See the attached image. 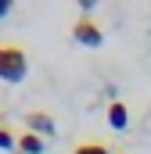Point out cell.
Segmentation results:
<instances>
[{
    "instance_id": "cell-1",
    "label": "cell",
    "mask_w": 151,
    "mask_h": 154,
    "mask_svg": "<svg viewBox=\"0 0 151 154\" xmlns=\"http://www.w3.org/2000/svg\"><path fill=\"white\" fill-rule=\"evenodd\" d=\"M29 75V57L18 43H0V79L4 82H22Z\"/></svg>"
},
{
    "instance_id": "cell-2",
    "label": "cell",
    "mask_w": 151,
    "mask_h": 154,
    "mask_svg": "<svg viewBox=\"0 0 151 154\" xmlns=\"http://www.w3.org/2000/svg\"><path fill=\"white\" fill-rule=\"evenodd\" d=\"M72 39L83 43V47H101V43H104V32H101V25H97L90 14H79L76 25H72Z\"/></svg>"
},
{
    "instance_id": "cell-3",
    "label": "cell",
    "mask_w": 151,
    "mask_h": 154,
    "mask_svg": "<svg viewBox=\"0 0 151 154\" xmlns=\"http://www.w3.org/2000/svg\"><path fill=\"white\" fill-rule=\"evenodd\" d=\"M25 133H36V136H54V118L47 111H29L25 115Z\"/></svg>"
},
{
    "instance_id": "cell-4",
    "label": "cell",
    "mask_w": 151,
    "mask_h": 154,
    "mask_svg": "<svg viewBox=\"0 0 151 154\" xmlns=\"http://www.w3.org/2000/svg\"><path fill=\"white\" fill-rule=\"evenodd\" d=\"M108 125H112V129H126V125H130V111H126L122 100H112V104H108Z\"/></svg>"
},
{
    "instance_id": "cell-5",
    "label": "cell",
    "mask_w": 151,
    "mask_h": 154,
    "mask_svg": "<svg viewBox=\"0 0 151 154\" xmlns=\"http://www.w3.org/2000/svg\"><path fill=\"white\" fill-rule=\"evenodd\" d=\"M14 151H22V154H43V136H36V133H22Z\"/></svg>"
},
{
    "instance_id": "cell-6",
    "label": "cell",
    "mask_w": 151,
    "mask_h": 154,
    "mask_svg": "<svg viewBox=\"0 0 151 154\" xmlns=\"http://www.w3.org/2000/svg\"><path fill=\"white\" fill-rule=\"evenodd\" d=\"M72 154H112L108 151V143H101V140H83V143H76Z\"/></svg>"
},
{
    "instance_id": "cell-7",
    "label": "cell",
    "mask_w": 151,
    "mask_h": 154,
    "mask_svg": "<svg viewBox=\"0 0 151 154\" xmlns=\"http://www.w3.org/2000/svg\"><path fill=\"white\" fill-rule=\"evenodd\" d=\"M14 147H18V140H14V133L0 125V151H14Z\"/></svg>"
},
{
    "instance_id": "cell-8",
    "label": "cell",
    "mask_w": 151,
    "mask_h": 154,
    "mask_svg": "<svg viewBox=\"0 0 151 154\" xmlns=\"http://www.w3.org/2000/svg\"><path fill=\"white\" fill-rule=\"evenodd\" d=\"M11 14V0H0V18H7Z\"/></svg>"
}]
</instances>
